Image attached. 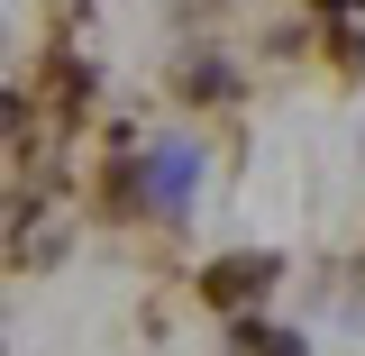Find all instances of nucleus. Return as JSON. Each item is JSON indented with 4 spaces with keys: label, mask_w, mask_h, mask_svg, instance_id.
<instances>
[{
    "label": "nucleus",
    "mask_w": 365,
    "mask_h": 356,
    "mask_svg": "<svg viewBox=\"0 0 365 356\" xmlns=\"http://www.w3.org/2000/svg\"><path fill=\"white\" fill-rule=\"evenodd\" d=\"M265 283H274V256H220V265L201 274V293H210V302H228V311H237V302H256Z\"/></svg>",
    "instance_id": "f257e3e1"
},
{
    "label": "nucleus",
    "mask_w": 365,
    "mask_h": 356,
    "mask_svg": "<svg viewBox=\"0 0 365 356\" xmlns=\"http://www.w3.org/2000/svg\"><path fill=\"white\" fill-rule=\"evenodd\" d=\"M155 192H165V201H174V192H192V156H165V165H155Z\"/></svg>",
    "instance_id": "f03ea898"
},
{
    "label": "nucleus",
    "mask_w": 365,
    "mask_h": 356,
    "mask_svg": "<svg viewBox=\"0 0 365 356\" xmlns=\"http://www.w3.org/2000/svg\"><path fill=\"white\" fill-rule=\"evenodd\" d=\"M265 356H302V338H265Z\"/></svg>",
    "instance_id": "7ed1b4c3"
},
{
    "label": "nucleus",
    "mask_w": 365,
    "mask_h": 356,
    "mask_svg": "<svg viewBox=\"0 0 365 356\" xmlns=\"http://www.w3.org/2000/svg\"><path fill=\"white\" fill-rule=\"evenodd\" d=\"M329 9H365V0H329Z\"/></svg>",
    "instance_id": "20e7f679"
}]
</instances>
